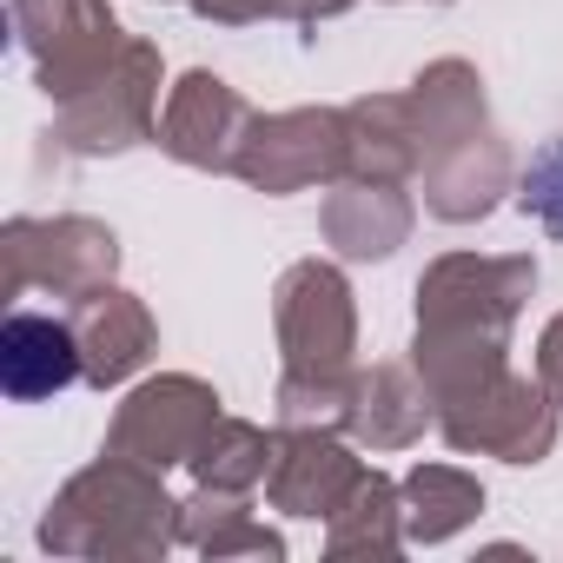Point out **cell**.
I'll return each instance as SVG.
<instances>
[{"label":"cell","mask_w":563,"mask_h":563,"mask_svg":"<svg viewBox=\"0 0 563 563\" xmlns=\"http://www.w3.org/2000/svg\"><path fill=\"white\" fill-rule=\"evenodd\" d=\"M0 378H8V398H21V405H34L47 391H67L80 378L74 332L41 319V312H14L8 332H0Z\"/></svg>","instance_id":"obj_1"}]
</instances>
